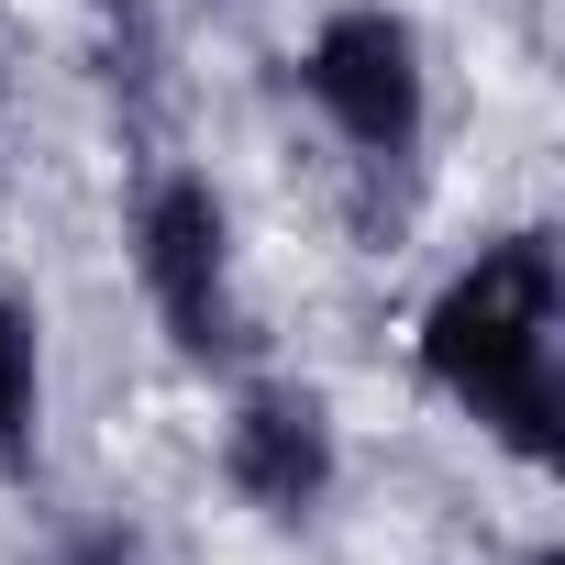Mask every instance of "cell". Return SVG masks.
Returning a JSON list of instances; mask_svg holds the SVG:
<instances>
[{
    "label": "cell",
    "mask_w": 565,
    "mask_h": 565,
    "mask_svg": "<svg viewBox=\"0 0 565 565\" xmlns=\"http://www.w3.org/2000/svg\"><path fill=\"white\" fill-rule=\"evenodd\" d=\"M554 333H565V266L543 222L477 244V266H455L422 311V388L455 399L532 477L565 455V344Z\"/></svg>",
    "instance_id": "obj_1"
},
{
    "label": "cell",
    "mask_w": 565,
    "mask_h": 565,
    "mask_svg": "<svg viewBox=\"0 0 565 565\" xmlns=\"http://www.w3.org/2000/svg\"><path fill=\"white\" fill-rule=\"evenodd\" d=\"M134 277H145V300H156V322L189 366L255 355V322H244V289H233V211H222L211 178L156 167L134 189Z\"/></svg>",
    "instance_id": "obj_2"
},
{
    "label": "cell",
    "mask_w": 565,
    "mask_h": 565,
    "mask_svg": "<svg viewBox=\"0 0 565 565\" xmlns=\"http://www.w3.org/2000/svg\"><path fill=\"white\" fill-rule=\"evenodd\" d=\"M300 89L311 111L355 145V167H411L422 134H433V78H422V34L388 12V0H355L333 12L300 56Z\"/></svg>",
    "instance_id": "obj_3"
},
{
    "label": "cell",
    "mask_w": 565,
    "mask_h": 565,
    "mask_svg": "<svg viewBox=\"0 0 565 565\" xmlns=\"http://www.w3.org/2000/svg\"><path fill=\"white\" fill-rule=\"evenodd\" d=\"M344 477V444H333V411L322 388L300 377H244L233 388V422H222V488L266 521H311Z\"/></svg>",
    "instance_id": "obj_4"
},
{
    "label": "cell",
    "mask_w": 565,
    "mask_h": 565,
    "mask_svg": "<svg viewBox=\"0 0 565 565\" xmlns=\"http://www.w3.org/2000/svg\"><path fill=\"white\" fill-rule=\"evenodd\" d=\"M34 433H45V355H34V322L0 300V477L34 466Z\"/></svg>",
    "instance_id": "obj_5"
},
{
    "label": "cell",
    "mask_w": 565,
    "mask_h": 565,
    "mask_svg": "<svg viewBox=\"0 0 565 565\" xmlns=\"http://www.w3.org/2000/svg\"><path fill=\"white\" fill-rule=\"evenodd\" d=\"M45 565H156V543H145L134 521H78V532H56Z\"/></svg>",
    "instance_id": "obj_6"
},
{
    "label": "cell",
    "mask_w": 565,
    "mask_h": 565,
    "mask_svg": "<svg viewBox=\"0 0 565 565\" xmlns=\"http://www.w3.org/2000/svg\"><path fill=\"white\" fill-rule=\"evenodd\" d=\"M78 12H100V23H145V0H78Z\"/></svg>",
    "instance_id": "obj_7"
},
{
    "label": "cell",
    "mask_w": 565,
    "mask_h": 565,
    "mask_svg": "<svg viewBox=\"0 0 565 565\" xmlns=\"http://www.w3.org/2000/svg\"><path fill=\"white\" fill-rule=\"evenodd\" d=\"M532 565H565V554H554V543H543V554H532Z\"/></svg>",
    "instance_id": "obj_8"
}]
</instances>
